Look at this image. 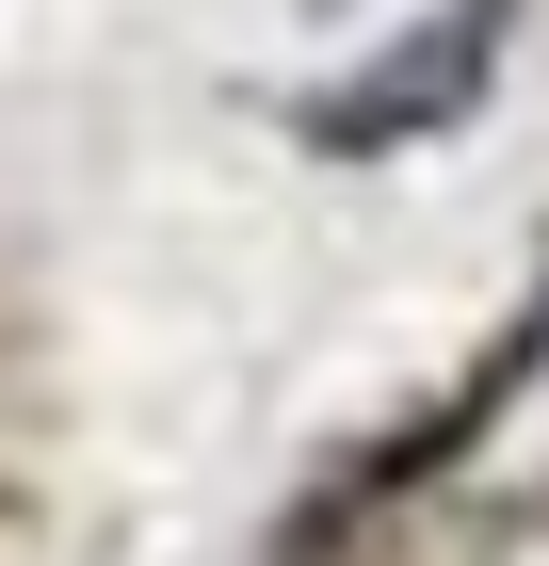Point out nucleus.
Here are the masks:
<instances>
[{
    "mask_svg": "<svg viewBox=\"0 0 549 566\" xmlns=\"http://www.w3.org/2000/svg\"><path fill=\"white\" fill-rule=\"evenodd\" d=\"M502 33H517V0H436L421 33L388 49L372 82H339L307 130L324 146H421V130H453L468 97H485V65H502Z\"/></svg>",
    "mask_w": 549,
    "mask_h": 566,
    "instance_id": "f257e3e1",
    "label": "nucleus"
}]
</instances>
